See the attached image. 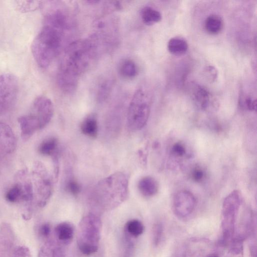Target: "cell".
I'll list each match as a JSON object with an SVG mask.
<instances>
[{"mask_svg": "<svg viewBox=\"0 0 257 257\" xmlns=\"http://www.w3.org/2000/svg\"><path fill=\"white\" fill-rule=\"evenodd\" d=\"M66 190L73 195H78L81 190L79 184L72 179L69 180L66 184Z\"/></svg>", "mask_w": 257, "mask_h": 257, "instance_id": "cell-34", "label": "cell"}, {"mask_svg": "<svg viewBox=\"0 0 257 257\" xmlns=\"http://www.w3.org/2000/svg\"><path fill=\"white\" fill-rule=\"evenodd\" d=\"M242 106L247 110L250 111H256V100L250 96H247L245 98L242 103Z\"/></svg>", "mask_w": 257, "mask_h": 257, "instance_id": "cell-36", "label": "cell"}, {"mask_svg": "<svg viewBox=\"0 0 257 257\" xmlns=\"http://www.w3.org/2000/svg\"><path fill=\"white\" fill-rule=\"evenodd\" d=\"M168 51L172 55L181 56L187 51L188 44L183 38L175 37L171 38L167 43Z\"/></svg>", "mask_w": 257, "mask_h": 257, "instance_id": "cell-19", "label": "cell"}, {"mask_svg": "<svg viewBox=\"0 0 257 257\" xmlns=\"http://www.w3.org/2000/svg\"><path fill=\"white\" fill-rule=\"evenodd\" d=\"M101 230V220L97 214L89 212L81 218L77 231V244L82 254L90 255L97 252Z\"/></svg>", "mask_w": 257, "mask_h": 257, "instance_id": "cell-4", "label": "cell"}, {"mask_svg": "<svg viewBox=\"0 0 257 257\" xmlns=\"http://www.w3.org/2000/svg\"><path fill=\"white\" fill-rule=\"evenodd\" d=\"M241 202V195L234 190L224 199L221 209V245L226 247L235 234L236 221Z\"/></svg>", "mask_w": 257, "mask_h": 257, "instance_id": "cell-5", "label": "cell"}, {"mask_svg": "<svg viewBox=\"0 0 257 257\" xmlns=\"http://www.w3.org/2000/svg\"><path fill=\"white\" fill-rule=\"evenodd\" d=\"M151 99L143 89L136 90L131 100L127 111V124L132 131H138L146 124L150 113Z\"/></svg>", "mask_w": 257, "mask_h": 257, "instance_id": "cell-6", "label": "cell"}, {"mask_svg": "<svg viewBox=\"0 0 257 257\" xmlns=\"http://www.w3.org/2000/svg\"><path fill=\"white\" fill-rule=\"evenodd\" d=\"M138 187L141 194L147 197L156 195L159 189L157 181L151 176H146L141 179Z\"/></svg>", "mask_w": 257, "mask_h": 257, "instance_id": "cell-18", "label": "cell"}, {"mask_svg": "<svg viewBox=\"0 0 257 257\" xmlns=\"http://www.w3.org/2000/svg\"><path fill=\"white\" fill-rule=\"evenodd\" d=\"M14 257H32L30 248L25 245L17 246Z\"/></svg>", "mask_w": 257, "mask_h": 257, "instance_id": "cell-35", "label": "cell"}, {"mask_svg": "<svg viewBox=\"0 0 257 257\" xmlns=\"http://www.w3.org/2000/svg\"><path fill=\"white\" fill-rule=\"evenodd\" d=\"M128 178L117 173L102 180L94 188L92 203L100 209L111 210L123 202L128 195Z\"/></svg>", "mask_w": 257, "mask_h": 257, "instance_id": "cell-3", "label": "cell"}, {"mask_svg": "<svg viewBox=\"0 0 257 257\" xmlns=\"http://www.w3.org/2000/svg\"><path fill=\"white\" fill-rule=\"evenodd\" d=\"M190 94L194 103L201 109H207L212 101V95L209 91L197 83H192Z\"/></svg>", "mask_w": 257, "mask_h": 257, "instance_id": "cell-12", "label": "cell"}, {"mask_svg": "<svg viewBox=\"0 0 257 257\" xmlns=\"http://www.w3.org/2000/svg\"><path fill=\"white\" fill-rule=\"evenodd\" d=\"M192 180L196 182L202 181L205 177V171L200 167H196L193 169L191 173Z\"/></svg>", "mask_w": 257, "mask_h": 257, "instance_id": "cell-33", "label": "cell"}, {"mask_svg": "<svg viewBox=\"0 0 257 257\" xmlns=\"http://www.w3.org/2000/svg\"><path fill=\"white\" fill-rule=\"evenodd\" d=\"M245 236L241 232L235 233L226 246L228 248L226 257H243Z\"/></svg>", "mask_w": 257, "mask_h": 257, "instance_id": "cell-17", "label": "cell"}, {"mask_svg": "<svg viewBox=\"0 0 257 257\" xmlns=\"http://www.w3.org/2000/svg\"><path fill=\"white\" fill-rule=\"evenodd\" d=\"M113 85V80L106 79L103 80L99 85L97 90V98L100 102L106 100L109 97Z\"/></svg>", "mask_w": 257, "mask_h": 257, "instance_id": "cell-28", "label": "cell"}, {"mask_svg": "<svg viewBox=\"0 0 257 257\" xmlns=\"http://www.w3.org/2000/svg\"><path fill=\"white\" fill-rule=\"evenodd\" d=\"M145 226L142 222L137 219L128 220L124 225L123 232L131 237L136 238L144 232Z\"/></svg>", "mask_w": 257, "mask_h": 257, "instance_id": "cell-24", "label": "cell"}, {"mask_svg": "<svg viewBox=\"0 0 257 257\" xmlns=\"http://www.w3.org/2000/svg\"><path fill=\"white\" fill-rule=\"evenodd\" d=\"M223 27V21L222 18L217 14H211L205 20L204 28L209 34L216 35L219 33Z\"/></svg>", "mask_w": 257, "mask_h": 257, "instance_id": "cell-20", "label": "cell"}, {"mask_svg": "<svg viewBox=\"0 0 257 257\" xmlns=\"http://www.w3.org/2000/svg\"><path fill=\"white\" fill-rule=\"evenodd\" d=\"M70 25L69 16L63 10H53L45 16L43 26L31 47L33 57L39 67L47 68L61 53Z\"/></svg>", "mask_w": 257, "mask_h": 257, "instance_id": "cell-1", "label": "cell"}, {"mask_svg": "<svg viewBox=\"0 0 257 257\" xmlns=\"http://www.w3.org/2000/svg\"><path fill=\"white\" fill-rule=\"evenodd\" d=\"M119 72L123 77L132 79L137 75L138 68L134 61L131 59H125L120 63L119 66Z\"/></svg>", "mask_w": 257, "mask_h": 257, "instance_id": "cell-26", "label": "cell"}, {"mask_svg": "<svg viewBox=\"0 0 257 257\" xmlns=\"http://www.w3.org/2000/svg\"><path fill=\"white\" fill-rule=\"evenodd\" d=\"M141 16L143 23L148 26L157 23L162 19L161 13L157 10L149 6L142 9Z\"/></svg>", "mask_w": 257, "mask_h": 257, "instance_id": "cell-22", "label": "cell"}, {"mask_svg": "<svg viewBox=\"0 0 257 257\" xmlns=\"http://www.w3.org/2000/svg\"><path fill=\"white\" fill-rule=\"evenodd\" d=\"M163 225L160 222H156L153 225L152 237L153 243L155 246L160 244L163 237Z\"/></svg>", "mask_w": 257, "mask_h": 257, "instance_id": "cell-29", "label": "cell"}, {"mask_svg": "<svg viewBox=\"0 0 257 257\" xmlns=\"http://www.w3.org/2000/svg\"><path fill=\"white\" fill-rule=\"evenodd\" d=\"M17 146L16 138L11 126L3 122H0V146L7 154L13 153Z\"/></svg>", "mask_w": 257, "mask_h": 257, "instance_id": "cell-13", "label": "cell"}, {"mask_svg": "<svg viewBox=\"0 0 257 257\" xmlns=\"http://www.w3.org/2000/svg\"><path fill=\"white\" fill-rule=\"evenodd\" d=\"M134 238L123 232L121 239L119 257H132L135 249Z\"/></svg>", "mask_w": 257, "mask_h": 257, "instance_id": "cell-27", "label": "cell"}, {"mask_svg": "<svg viewBox=\"0 0 257 257\" xmlns=\"http://www.w3.org/2000/svg\"><path fill=\"white\" fill-rule=\"evenodd\" d=\"M95 35L71 42L64 50L57 75L59 88L71 93L77 87L80 76L90 67L97 52Z\"/></svg>", "mask_w": 257, "mask_h": 257, "instance_id": "cell-2", "label": "cell"}, {"mask_svg": "<svg viewBox=\"0 0 257 257\" xmlns=\"http://www.w3.org/2000/svg\"><path fill=\"white\" fill-rule=\"evenodd\" d=\"M16 235L12 225L8 222L0 224V257H14Z\"/></svg>", "mask_w": 257, "mask_h": 257, "instance_id": "cell-11", "label": "cell"}, {"mask_svg": "<svg viewBox=\"0 0 257 257\" xmlns=\"http://www.w3.org/2000/svg\"><path fill=\"white\" fill-rule=\"evenodd\" d=\"M82 133L86 136L94 138L98 132V124L96 116L90 114L82 122L80 126Z\"/></svg>", "mask_w": 257, "mask_h": 257, "instance_id": "cell-21", "label": "cell"}, {"mask_svg": "<svg viewBox=\"0 0 257 257\" xmlns=\"http://www.w3.org/2000/svg\"><path fill=\"white\" fill-rule=\"evenodd\" d=\"M18 120L24 141L29 140L37 131L41 130L38 121L31 113L19 117Z\"/></svg>", "mask_w": 257, "mask_h": 257, "instance_id": "cell-14", "label": "cell"}, {"mask_svg": "<svg viewBox=\"0 0 257 257\" xmlns=\"http://www.w3.org/2000/svg\"><path fill=\"white\" fill-rule=\"evenodd\" d=\"M52 231L51 224L49 222H43L41 223L37 228L38 236L45 241L50 238Z\"/></svg>", "mask_w": 257, "mask_h": 257, "instance_id": "cell-30", "label": "cell"}, {"mask_svg": "<svg viewBox=\"0 0 257 257\" xmlns=\"http://www.w3.org/2000/svg\"><path fill=\"white\" fill-rule=\"evenodd\" d=\"M54 231L55 239L64 246L70 243L75 233L73 225L68 221L61 222L57 224Z\"/></svg>", "mask_w": 257, "mask_h": 257, "instance_id": "cell-16", "label": "cell"}, {"mask_svg": "<svg viewBox=\"0 0 257 257\" xmlns=\"http://www.w3.org/2000/svg\"><path fill=\"white\" fill-rule=\"evenodd\" d=\"M196 206V198L190 191L182 190L176 193L173 197V211L179 218L188 217L194 211Z\"/></svg>", "mask_w": 257, "mask_h": 257, "instance_id": "cell-9", "label": "cell"}, {"mask_svg": "<svg viewBox=\"0 0 257 257\" xmlns=\"http://www.w3.org/2000/svg\"><path fill=\"white\" fill-rule=\"evenodd\" d=\"M58 147V142L56 138L50 137L43 140L38 147L39 153L44 156L56 157Z\"/></svg>", "mask_w": 257, "mask_h": 257, "instance_id": "cell-23", "label": "cell"}, {"mask_svg": "<svg viewBox=\"0 0 257 257\" xmlns=\"http://www.w3.org/2000/svg\"><path fill=\"white\" fill-rule=\"evenodd\" d=\"M32 181L35 192V203L40 208L44 207L50 199L53 191L52 179L45 166L40 162L34 165Z\"/></svg>", "mask_w": 257, "mask_h": 257, "instance_id": "cell-7", "label": "cell"}, {"mask_svg": "<svg viewBox=\"0 0 257 257\" xmlns=\"http://www.w3.org/2000/svg\"><path fill=\"white\" fill-rule=\"evenodd\" d=\"M170 153L175 158H181L186 155L187 153L186 148L182 143H176L171 147Z\"/></svg>", "mask_w": 257, "mask_h": 257, "instance_id": "cell-31", "label": "cell"}, {"mask_svg": "<svg viewBox=\"0 0 257 257\" xmlns=\"http://www.w3.org/2000/svg\"><path fill=\"white\" fill-rule=\"evenodd\" d=\"M65 246L49 238L40 247L37 257H65Z\"/></svg>", "mask_w": 257, "mask_h": 257, "instance_id": "cell-15", "label": "cell"}, {"mask_svg": "<svg viewBox=\"0 0 257 257\" xmlns=\"http://www.w3.org/2000/svg\"><path fill=\"white\" fill-rule=\"evenodd\" d=\"M205 257H219V256L216 254L212 253V254H210Z\"/></svg>", "mask_w": 257, "mask_h": 257, "instance_id": "cell-37", "label": "cell"}, {"mask_svg": "<svg viewBox=\"0 0 257 257\" xmlns=\"http://www.w3.org/2000/svg\"><path fill=\"white\" fill-rule=\"evenodd\" d=\"M15 183L7 191L5 198L10 203H21L23 191L22 185L19 179L15 178Z\"/></svg>", "mask_w": 257, "mask_h": 257, "instance_id": "cell-25", "label": "cell"}, {"mask_svg": "<svg viewBox=\"0 0 257 257\" xmlns=\"http://www.w3.org/2000/svg\"><path fill=\"white\" fill-rule=\"evenodd\" d=\"M19 92L17 77L11 73L0 75V115L8 112L15 104Z\"/></svg>", "mask_w": 257, "mask_h": 257, "instance_id": "cell-8", "label": "cell"}, {"mask_svg": "<svg viewBox=\"0 0 257 257\" xmlns=\"http://www.w3.org/2000/svg\"><path fill=\"white\" fill-rule=\"evenodd\" d=\"M53 112L54 107L51 100L46 96H40L34 100L30 113L37 119L41 130L50 121Z\"/></svg>", "mask_w": 257, "mask_h": 257, "instance_id": "cell-10", "label": "cell"}, {"mask_svg": "<svg viewBox=\"0 0 257 257\" xmlns=\"http://www.w3.org/2000/svg\"><path fill=\"white\" fill-rule=\"evenodd\" d=\"M204 76L209 82H213L216 80L218 73L215 67L212 65H208L204 68Z\"/></svg>", "mask_w": 257, "mask_h": 257, "instance_id": "cell-32", "label": "cell"}]
</instances>
